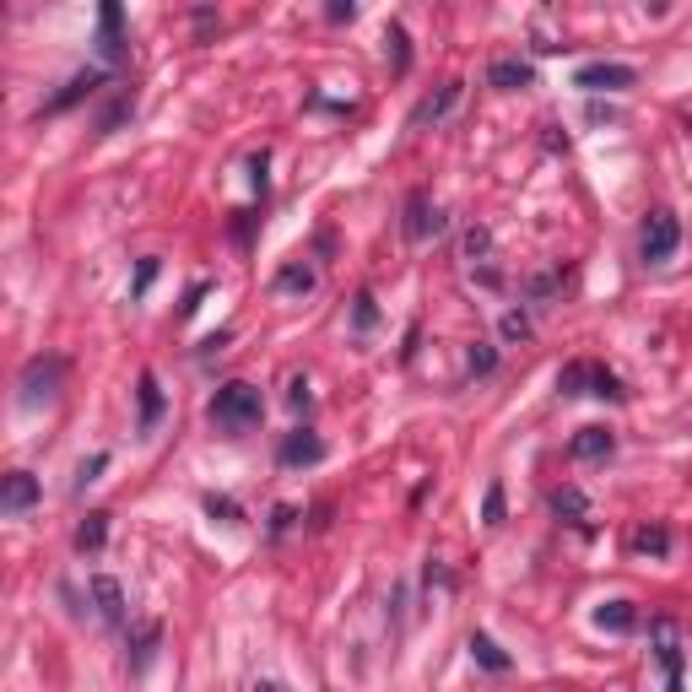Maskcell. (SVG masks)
I'll return each instance as SVG.
<instances>
[{
	"instance_id": "6da1fadb",
	"label": "cell",
	"mask_w": 692,
	"mask_h": 692,
	"mask_svg": "<svg viewBox=\"0 0 692 692\" xmlns=\"http://www.w3.org/2000/svg\"><path fill=\"white\" fill-rule=\"evenodd\" d=\"M211 422L217 428H228V433H244V428H255V422L265 417V401H260V390L249 379H228L217 395H211Z\"/></svg>"
},
{
	"instance_id": "7a4b0ae2",
	"label": "cell",
	"mask_w": 692,
	"mask_h": 692,
	"mask_svg": "<svg viewBox=\"0 0 692 692\" xmlns=\"http://www.w3.org/2000/svg\"><path fill=\"white\" fill-rule=\"evenodd\" d=\"M676 244H682V222H676V211H649L644 222V238H638V255H644L649 265H665L676 255Z\"/></svg>"
},
{
	"instance_id": "3957f363",
	"label": "cell",
	"mask_w": 692,
	"mask_h": 692,
	"mask_svg": "<svg viewBox=\"0 0 692 692\" xmlns=\"http://www.w3.org/2000/svg\"><path fill=\"white\" fill-rule=\"evenodd\" d=\"M574 87H584V92H628V87H638V71L633 65H617V60H590V65L574 71Z\"/></svg>"
},
{
	"instance_id": "277c9868",
	"label": "cell",
	"mask_w": 692,
	"mask_h": 692,
	"mask_svg": "<svg viewBox=\"0 0 692 692\" xmlns=\"http://www.w3.org/2000/svg\"><path fill=\"white\" fill-rule=\"evenodd\" d=\"M60 379H65V357H33V363L22 368V406L49 401V395L60 390Z\"/></svg>"
},
{
	"instance_id": "5b68a950",
	"label": "cell",
	"mask_w": 692,
	"mask_h": 692,
	"mask_svg": "<svg viewBox=\"0 0 692 692\" xmlns=\"http://www.w3.org/2000/svg\"><path fill=\"white\" fill-rule=\"evenodd\" d=\"M649 633H655V655L665 665V676H671V692H682V628L671 617H655Z\"/></svg>"
},
{
	"instance_id": "8992f818",
	"label": "cell",
	"mask_w": 692,
	"mask_h": 692,
	"mask_svg": "<svg viewBox=\"0 0 692 692\" xmlns=\"http://www.w3.org/2000/svg\"><path fill=\"white\" fill-rule=\"evenodd\" d=\"M38 503V476L33 471H11L0 487V514H28Z\"/></svg>"
},
{
	"instance_id": "52a82bcc",
	"label": "cell",
	"mask_w": 692,
	"mask_h": 692,
	"mask_svg": "<svg viewBox=\"0 0 692 692\" xmlns=\"http://www.w3.org/2000/svg\"><path fill=\"white\" fill-rule=\"evenodd\" d=\"M119 28H125V11H119L114 0H109V6L98 11V55L109 60V65L125 60V33H119Z\"/></svg>"
},
{
	"instance_id": "ba28073f",
	"label": "cell",
	"mask_w": 692,
	"mask_h": 692,
	"mask_svg": "<svg viewBox=\"0 0 692 692\" xmlns=\"http://www.w3.org/2000/svg\"><path fill=\"white\" fill-rule=\"evenodd\" d=\"M460 103V82H444L438 92H428V98L417 103V109H411V130H428V125H438V119H444L449 109H455Z\"/></svg>"
},
{
	"instance_id": "9c48e42d",
	"label": "cell",
	"mask_w": 692,
	"mask_h": 692,
	"mask_svg": "<svg viewBox=\"0 0 692 692\" xmlns=\"http://www.w3.org/2000/svg\"><path fill=\"white\" fill-rule=\"evenodd\" d=\"M444 228V217L428 206V190H411V201H406V238L411 244H422L428 233H438Z\"/></svg>"
},
{
	"instance_id": "30bf717a",
	"label": "cell",
	"mask_w": 692,
	"mask_h": 692,
	"mask_svg": "<svg viewBox=\"0 0 692 692\" xmlns=\"http://www.w3.org/2000/svg\"><path fill=\"white\" fill-rule=\"evenodd\" d=\"M487 82L498 87V92L536 87V65H530V60H492V65H487Z\"/></svg>"
},
{
	"instance_id": "8fae6325",
	"label": "cell",
	"mask_w": 692,
	"mask_h": 692,
	"mask_svg": "<svg viewBox=\"0 0 692 692\" xmlns=\"http://www.w3.org/2000/svg\"><path fill=\"white\" fill-rule=\"evenodd\" d=\"M136 401H141L136 428H141V433H152L157 422H163V390H157V374H152V368H141V379H136Z\"/></svg>"
},
{
	"instance_id": "7c38bea8",
	"label": "cell",
	"mask_w": 692,
	"mask_h": 692,
	"mask_svg": "<svg viewBox=\"0 0 692 692\" xmlns=\"http://www.w3.org/2000/svg\"><path fill=\"white\" fill-rule=\"evenodd\" d=\"M552 514H563L568 525H579V530L595 525V503L584 498L579 487H557V492H552Z\"/></svg>"
},
{
	"instance_id": "4fadbf2b",
	"label": "cell",
	"mask_w": 692,
	"mask_h": 692,
	"mask_svg": "<svg viewBox=\"0 0 692 692\" xmlns=\"http://www.w3.org/2000/svg\"><path fill=\"white\" fill-rule=\"evenodd\" d=\"M314 460H325V438L309 433V428L287 433V444H282V465H314Z\"/></svg>"
},
{
	"instance_id": "5bb4252c",
	"label": "cell",
	"mask_w": 692,
	"mask_h": 692,
	"mask_svg": "<svg viewBox=\"0 0 692 692\" xmlns=\"http://www.w3.org/2000/svg\"><path fill=\"white\" fill-rule=\"evenodd\" d=\"M92 601H98L103 622H125V590H119V579L98 574V579H92Z\"/></svg>"
},
{
	"instance_id": "9a60e30c",
	"label": "cell",
	"mask_w": 692,
	"mask_h": 692,
	"mask_svg": "<svg viewBox=\"0 0 692 692\" xmlns=\"http://www.w3.org/2000/svg\"><path fill=\"white\" fill-rule=\"evenodd\" d=\"M611 449H617V438H611L606 428H579L574 444H568V455L574 460H606Z\"/></svg>"
},
{
	"instance_id": "2e32d148",
	"label": "cell",
	"mask_w": 692,
	"mask_h": 692,
	"mask_svg": "<svg viewBox=\"0 0 692 692\" xmlns=\"http://www.w3.org/2000/svg\"><path fill=\"white\" fill-rule=\"evenodd\" d=\"M92 87H103V71H76L71 82H65L60 98H49V114H60V109H71V103H82Z\"/></svg>"
},
{
	"instance_id": "e0dca14e",
	"label": "cell",
	"mask_w": 692,
	"mask_h": 692,
	"mask_svg": "<svg viewBox=\"0 0 692 692\" xmlns=\"http://www.w3.org/2000/svg\"><path fill=\"white\" fill-rule=\"evenodd\" d=\"M595 622H601L606 633H633L638 628V611H633V601H606L601 611H595Z\"/></svg>"
},
{
	"instance_id": "ac0fdd59",
	"label": "cell",
	"mask_w": 692,
	"mask_h": 692,
	"mask_svg": "<svg viewBox=\"0 0 692 692\" xmlns=\"http://www.w3.org/2000/svg\"><path fill=\"white\" fill-rule=\"evenodd\" d=\"M103 541H109V514H87L76 525V552H98Z\"/></svg>"
},
{
	"instance_id": "d6986e66",
	"label": "cell",
	"mask_w": 692,
	"mask_h": 692,
	"mask_svg": "<svg viewBox=\"0 0 692 692\" xmlns=\"http://www.w3.org/2000/svg\"><path fill=\"white\" fill-rule=\"evenodd\" d=\"M633 552H655V557H665V552H671V530H665V525H638V530H633Z\"/></svg>"
},
{
	"instance_id": "ffe728a7",
	"label": "cell",
	"mask_w": 692,
	"mask_h": 692,
	"mask_svg": "<svg viewBox=\"0 0 692 692\" xmlns=\"http://www.w3.org/2000/svg\"><path fill=\"white\" fill-rule=\"evenodd\" d=\"M471 660L487 665V671H509V655H503V649L492 644L487 633H471Z\"/></svg>"
},
{
	"instance_id": "44dd1931",
	"label": "cell",
	"mask_w": 692,
	"mask_h": 692,
	"mask_svg": "<svg viewBox=\"0 0 692 692\" xmlns=\"http://www.w3.org/2000/svg\"><path fill=\"white\" fill-rule=\"evenodd\" d=\"M157 638H163V628H157V622H141V628L130 633V660L146 665V660H152V649H157Z\"/></svg>"
},
{
	"instance_id": "7402d4cb",
	"label": "cell",
	"mask_w": 692,
	"mask_h": 692,
	"mask_svg": "<svg viewBox=\"0 0 692 692\" xmlns=\"http://www.w3.org/2000/svg\"><path fill=\"white\" fill-rule=\"evenodd\" d=\"M374 319H379V303H374V292H357V298H352V330H357V336H368V330H374Z\"/></svg>"
},
{
	"instance_id": "603a6c76",
	"label": "cell",
	"mask_w": 692,
	"mask_h": 692,
	"mask_svg": "<svg viewBox=\"0 0 692 692\" xmlns=\"http://www.w3.org/2000/svg\"><path fill=\"white\" fill-rule=\"evenodd\" d=\"M590 395H601V401H628V390H622L617 374H606V368L590 363Z\"/></svg>"
},
{
	"instance_id": "cb8c5ba5",
	"label": "cell",
	"mask_w": 692,
	"mask_h": 692,
	"mask_svg": "<svg viewBox=\"0 0 692 692\" xmlns=\"http://www.w3.org/2000/svg\"><path fill=\"white\" fill-rule=\"evenodd\" d=\"M384 44H390V65H395V71H406V65H411V44H406L401 22H390V28H384Z\"/></svg>"
},
{
	"instance_id": "d4e9b609",
	"label": "cell",
	"mask_w": 692,
	"mask_h": 692,
	"mask_svg": "<svg viewBox=\"0 0 692 692\" xmlns=\"http://www.w3.org/2000/svg\"><path fill=\"white\" fill-rule=\"evenodd\" d=\"M276 287H282V292H309L314 271H309V265H282V271H276Z\"/></svg>"
},
{
	"instance_id": "484cf974",
	"label": "cell",
	"mask_w": 692,
	"mask_h": 692,
	"mask_svg": "<svg viewBox=\"0 0 692 692\" xmlns=\"http://www.w3.org/2000/svg\"><path fill=\"white\" fill-rule=\"evenodd\" d=\"M584 384H590V363H568L563 374H557V390L563 395H590Z\"/></svg>"
},
{
	"instance_id": "4316f807",
	"label": "cell",
	"mask_w": 692,
	"mask_h": 692,
	"mask_svg": "<svg viewBox=\"0 0 692 692\" xmlns=\"http://www.w3.org/2000/svg\"><path fill=\"white\" fill-rule=\"evenodd\" d=\"M482 519H487V525H503V482H492V487H487V498H482Z\"/></svg>"
},
{
	"instance_id": "83f0119b",
	"label": "cell",
	"mask_w": 692,
	"mask_h": 692,
	"mask_svg": "<svg viewBox=\"0 0 692 692\" xmlns=\"http://www.w3.org/2000/svg\"><path fill=\"white\" fill-rule=\"evenodd\" d=\"M103 465H109V455H92V460L76 465V492H87L92 482H98V471H103Z\"/></svg>"
},
{
	"instance_id": "f1b7e54d",
	"label": "cell",
	"mask_w": 692,
	"mask_h": 692,
	"mask_svg": "<svg viewBox=\"0 0 692 692\" xmlns=\"http://www.w3.org/2000/svg\"><path fill=\"white\" fill-rule=\"evenodd\" d=\"M206 514H211V519H228V525H238V519H244V509H238L233 498H206Z\"/></svg>"
},
{
	"instance_id": "f546056e",
	"label": "cell",
	"mask_w": 692,
	"mask_h": 692,
	"mask_svg": "<svg viewBox=\"0 0 692 692\" xmlns=\"http://www.w3.org/2000/svg\"><path fill=\"white\" fill-rule=\"evenodd\" d=\"M152 282H157V255H146V260L136 265V287H130V298H141V292L152 287Z\"/></svg>"
},
{
	"instance_id": "4dcf8cb0",
	"label": "cell",
	"mask_w": 692,
	"mask_h": 692,
	"mask_svg": "<svg viewBox=\"0 0 692 692\" xmlns=\"http://www.w3.org/2000/svg\"><path fill=\"white\" fill-rule=\"evenodd\" d=\"M487 249H492V233H487V228H471V233H465V255H471V260H482Z\"/></svg>"
},
{
	"instance_id": "1f68e13d",
	"label": "cell",
	"mask_w": 692,
	"mask_h": 692,
	"mask_svg": "<svg viewBox=\"0 0 692 692\" xmlns=\"http://www.w3.org/2000/svg\"><path fill=\"white\" fill-rule=\"evenodd\" d=\"M498 368V352L492 346H471V374H492Z\"/></svg>"
},
{
	"instance_id": "d6a6232c",
	"label": "cell",
	"mask_w": 692,
	"mask_h": 692,
	"mask_svg": "<svg viewBox=\"0 0 692 692\" xmlns=\"http://www.w3.org/2000/svg\"><path fill=\"white\" fill-rule=\"evenodd\" d=\"M503 336H509V341H525V336H530V319L519 314V309H514V314H503Z\"/></svg>"
},
{
	"instance_id": "836d02e7",
	"label": "cell",
	"mask_w": 692,
	"mask_h": 692,
	"mask_svg": "<svg viewBox=\"0 0 692 692\" xmlns=\"http://www.w3.org/2000/svg\"><path fill=\"white\" fill-rule=\"evenodd\" d=\"M563 276H568V271H547V276H536V282H530V292H536V298H552V292L563 287Z\"/></svg>"
},
{
	"instance_id": "e575fe53",
	"label": "cell",
	"mask_w": 692,
	"mask_h": 692,
	"mask_svg": "<svg viewBox=\"0 0 692 692\" xmlns=\"http://www.w3.org/2000/svg\"><path fill=\"white\" fill-rule=\"evenodd\" d=\"M201 298H206V282H195L190 292H184V303H179V314H195V309H201Z\"/></svg>"
},
{
	"instance_id": "d590c367",
	"label": "cell",
	"mask_w": 692,
	"mask_h": 692,
	"mask_svg": "<svg viewBox=\"0 0 692 692\" xmlns=\"http://www.w3.org/2000/svg\"><path fill=\"white\" fill-rule=\"evenodd\" d=\"M287 401L298 406V411H309V401H314V395H309V384H303V379H292V395H287Z\"/></svg>"
},
{
	"instance_id": "8d00e7d4",
	"label": "cell",
	"mask_w": 692,
	"mask_h": 692,
	"mask_svg": "<svg viewBox=\"0 0 692 692\" xmlns=\"http://www.w3.org/2000/svg\"><path fill=\"white\" fill-rule=\"evenodd\" d=\"M352 17H357V6H352V0H346V6H341V0L330 6V22H352Z\"/></svg>"
},
{
	"instance_id": "74e56055",
	"label": "cell",
	"mask_w": 692,
	"mask_h": 692,
	"mask_svg": "<svg viewBox=\"0 0 692 692\" xmlns=\"http://www.w3.org/2000/svg\"><path fill=\"white\" fill-rule=\"evenodd\" d=\"M287 525H292V509H287V503H282V509H276V514H271V530H276V536H282V530H287Z\"/></svg>"
},
{
	"instance_id": "f35d334b",
	"label": "cell",
	"mask_w": 692,
	"mask_h": 692,
	"mask_svg": "<svg viewBox=\"0 0 692 692\" xmlns=\"http://www.w3.org/2000/svg\"><path fill=\"white\" fill-rule=\"evenodd\" d=\"M255 692H282V687H276V682H260V687H255Z\"/></svg>"
},
{
	"instance_id": "ab89813d",
	"label": "cell",
	"mask_w": 692,
	"mask_h": 692,
	"mask_svg": "<svg viewBox=\"0 0 692 692\" xmlns=\"http://www.w3.org/2000/svg\"><path fill=\"white\" fill-rule=\"evenodd\" d=\"M687 136H692V119H687Z\"/></svg>"
}]
</instances>
